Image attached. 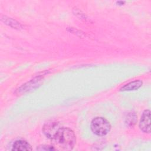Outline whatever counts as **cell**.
<instances>
[{"mask_svg":"<svg viewBox=\"0 0 151 151\" xmlns=\"http://www.w3.org/2000/svg\"><path fill=\"white\" fill-rule=\"evenodd\" d=\"M142 85V81L140 80H134L133 81H131L124 86L120 88V91H131V90H136L139 88Z\"/></svg>","mask_w":151,"mask_h":151,"instance_id":"obj_6","label":"cell"},{"mask_svg":"<svg viewBox=\"0 0 151 151\" xmlns=\"http://www.w3.org/2000/svg\"><path fill=\"white\" fill-rule=\"evenodd\" d=\"M12 150L29 151V150H32V147L27 142L22 140H19L14 142L12 146Z\"/></svg>","mask_w":151,"mask_h":151,"instance_id":"obj_5","label":"cell"},{"mask_svg":"<svg viewBox=\"0 0 151 151\" xmlns=\"http://www.w3.org/2000/svg\"><path fill=\"white\" fill-rule=\"evenodd\" d=\"M137 120V117L135 113H130L126 118V123L128 126H133Z\"/></svg>","mask_w":151,"mask_h":151,"instance_id":"obj_8","label":"cell"},{"mask_svg":"<svg viewBox=\"0 0 151 151\" xmlns=\"http://www.w3.org/2000/svg\"><path fill=\"white\" fill-rule=\"evenodd\" d=\"M1 20L4 23H5L6 25H8L11 27H13L14 28L21 29L22 28V25L19 22H18L17 21L12 19L11 18H8L7 17L4 16V18L2 17H1Z\"/></svg>","mask_w":151,"mask_h":151,"instance_id":"obj_7","label":"cell"},{"mask_svg":"<svg viewBox=\"0 0 151 151\" xmlns=\"http://www.w3.org/2000/svg\"><path fill=\"white\" fill-rule=\"evenodd\" d=\"M60 128V127L58 122L50 121L47 122L44 126L42 128V132L47 137L52 139Z\"/></svg>","mask_w":151,"mask_h":151,"instance_id":"obj_3","label":"cell"},{"mask_svg":"<svg viewBox=\"0 0 151 151\" xmlns=\"http://www.w3.org/2000/svg\"><path fill=\"white\" fill-rule=\"evenodd\" d=\"M52 140H54L59 147L67 150L73 149L76 142L74 133L67 127H60Z\"/></svg>","mask_w":151,"mask_h":151,"instance_id":"obj_1","label":"cell"},{"mask_svg":"<svg viewBox=\"0 0 151 151\" xmlns=\"http://www.w3.org/2000/svg\"><path fill=\"white\" fill-rule=\"evenodd\" d=\"M150 112L149 110L143 111L139 123V127L144 133H150Z\"/></svg>","mask_w":151,"mask_h":151,"instance_id":"obj_4","label":"cell"},{"mask_svg":"<svg viewBox=\"0 0 151 151\" xmlns=\"http://www.w3.org/2000/svg\"><path fill=\"white\" fill-rule=\"evenodd\" d=\"M37 150H55V149L51 146H48V145H42L40 146L37 148Z\"/></svg>","mask_w":151,"mask_h":151,"instance_id":"obj_9","label":"cell"},{"mask_svg":"<svg viewBox=\"0 0 151 151\" xmlns=\"http://www.w3.org/2000/svg\"><path fill=\"white\" fill-rule=\"evenodd\" d=\"M92 132L99 136H104L109 133L111 126L109 122L105 118L97 117L93 119L91 123Z\"/></svg>","mask_w":151,"mask_h":151,"instance_id":"obj_2","label":"cell"}]
</instances>
